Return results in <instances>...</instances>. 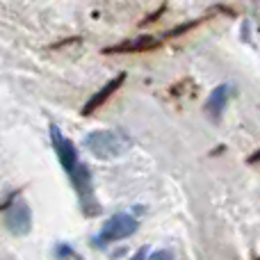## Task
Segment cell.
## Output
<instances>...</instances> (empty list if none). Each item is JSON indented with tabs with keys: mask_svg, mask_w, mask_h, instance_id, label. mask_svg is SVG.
Returning <instances> with one entry per match:
<instances>
[{
	"mask_svg": "<svg viewBox=\"0 0 260 260\" xmlns=\"http://www.w3.org/2000/svg\"><path fill=\"white\" fill-rule=\"evenodd\" d=\"M133 139L123 130H94L85 137V148L99 160H114L130 151Z\"/></svg>",
	"mask_w": 260,
	"mask_h": 260,
	"instance_id": "obj_1",
	"label": "cell"
},
{
	"mask_svg": "<svg viewBox=\"0 0 260 260\" xmlns=\"http://www.w3.org/2000/svg\"><path fill=\"white\" fill-rule=\"evenodd\" d=\"M137 229H139V221L135 219L133 215L121 212V215H114V217H110V219L105 221L103 231L91 240V244L103 249V247H108V244H112V242H119V240L130 238L133 233H137Z\"/></svg>",
	"mask_w": 260,
	"mask_h": 260,
	"instance_id": "obj_2",
	"label": "cell"
},
{
	"mask_svg": "<svg viewBox=\"0 0 260 260\" xmlns=\"http://www.w3.org/2000/svg\"><path fill=\"white\" fill-rule=\"evenodd\" d=\"M76 187V194H78V201H80V208L87 217H96L101 212V206L99 201L94 199V183H91V171L87 165H78L73 169V174L69 176Z\"/></svg>",
	"mask_w": 260,
	"mask_h": 260,
	"instance_id": "obj_3",
	"label": "cell"
},
{
	"mask_svg": "<svg viewBox=\"0 0 260 260\" xmlns=\"http://www.w3.org/2000/svg\"><path fill=\"white\" fill-rule=\"evenodd\" d=\"M50 142H53V148H55V155H57L59 165H62V169L67 171L69 176L73 174V169H76L78 165H80V160H78V148L73 146V142L67 137V135L62 133L57 126H50Z\"/></svg>",
	"mask_w": 260,
	"mask_h": 260,
	"instance_id": "obj_4",
	"label": "cell"
},
{
	"mask_svg": "<svg viewBox=\"0 0 260 260\" xmlns=\"http://www.w3.org/2000/svg\"><path fill=\"white\" fill-rule=\"evenodd\" d=\"M5 226L9 229V233L14 235H27L32 231V210L27 203L16 201L7 208L5 215Z\"/></svg>",
	"mask_w": 260,
	"mask_h": 260,
	"instance_id": "obj_5",
	"label": "cell"
},
{
	"mask_svg": "<svg viewBox=\"0 0 260 260\" xmlns=\"http://www.w3.org/2000/svg\"><path fill=\"white\" fill-rule=\"evenodd\" d=\"M162 41L153 35H139L135 39H126V41H119L114 46H108L103 50L105 55H128V53H148V50H155L160 48Z\"/></svg>",
	"mask_w": 260,
	"mask_h": 260,
	"instance_id": "obj_6",
	"label": "cell"
},
{
	"mask_svg": "<svg viewBox=\"0 0 260 260\" xmlns=\"http://www.w3.org/2000/svg\"><path fill=\"white\" fill-rule=\"evenodd\" d=\"M123 82H126V73H119L117 78H112V80H110L108 85H103L94 96H91L89 101H87V105L80 110V114H82V117H91V114H94L96 110L103 108V105L108 103V99L119 89V87L123 85Z\"/></svg>",
	"mask_w": 260,
	"mask_h": 260,
	"instance_id": "obj_7",
	"label": "cell"
},
{
	"mask_svg": "<svg viewBox=\"0 0 260 260\" xmlns=\"http://www.w3.org/2000/svg\"><path fill=\"white\" fill-rule=\"evenodd\" d=\"M233 96V85H219V87H215L212 89V94H210V99H208V105H206V110H208V114L210 117H215V119H219L221 117V112L226 110V105H229V99Z\"/></svg>",
	"mask_w": 260,
	"mask_h": 260,
	"instance_id": "obj_8",
	"label": "cell"
},
{
	"mask_svg": "<svg viewBox=\"0 0 260 260\" xmlns=\"http://www.w3.org/2000/svg\"><path fill=\"white\" fill-rule=\"evenodd\" d=\"M212 16V9H210V14H206V16H201V18H197V21H192V23H183V25H178V27H174V30H169L165 37H180V35H185V32H189V30H194L197 25H201L206 18H210Z\"/></svg>",
	"mask_w": 260,
	"mask_h": 260,
	"instance_id": "obj_9",
	"label": "cell"
},
{
	"mask_svg": "<svg viewBox=\"0 0 260 260\" xmlns=\"http://www.w3.org/2000/svg\"><path fill=\"white\" fill-rule=\"evenodd\" d=\"M148 260H174V253L167 251V249H160V251H153Z\"/></svg>",
	"mask_w": 260,
	"mask_h": 260,
	"instance_id": "obj_10",
	"label": "cell"
},
{
	"mask_svg": "<svg viewBox=\"0 0 260 260\" xmlns=\"http://www.w3.org/2000/svg\"><path fill=\"white\" fill-rule=\"evenodd\" d=\"M146 256H148V247H142L133 258H128V260H146Z\"/></svg>",
	"mask_w": 260,
	"mask_h": 260,
	"instance_id": "obj_11",
	"label": "cell"
},
{
	"mask_svg": "<svg viewBox=\"0 0 260 260\" xmlns=\"http://www.w3.org/2000/svg\"><path fill=\"white\" fill-rule=\"evenodd\" d=\"M162 12H165V5H162V7H160V9H157V12H153V14H151V16H148V18H146V21H144V23H142V25H146V23H151V21H157V18H160V14H162Z\"/></svg>",
	"mask_w": 260,
	"mask_h": 260,
	"instance_id": "obj_12",
	"label": "cell"
}]
</instances>
